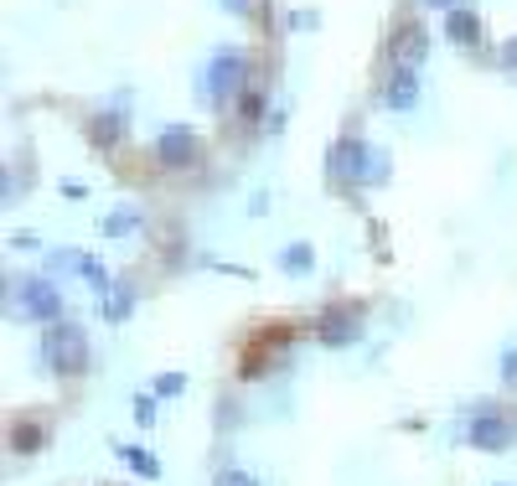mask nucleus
Masks as SVG:
<instances>
[{
    "instance_id": "1",
    "label": "nucleus",
    "mask_w": 517,
    "mask_h": 486,
    "mask_svg": "<svg viewBox=\"0 0 517 486\" xmlns=\"http://www.w3.org/2000/svg\"><path fill=\"white\" fill-rule=\"evenodd\" d=\"M42 362L57 373V378H78V373H88V337H83V326L78 321H57V326H47L42 331Z\"/></svg>"
},
{
    "instance_id": "2",
    "label": "nucleus",
    "mask_w": 517,
    "mask_h": 486,
    "mask_svg": "<svg viewBox=\"0 0 517 486\" xmlns=\"http://www.w3.org/2000/svg\"><path fill=\"white\" fill-rule=\"evenodd\" d=\"M6 306H16L26 321H42V326L63 321V295H57V285L42 280V275H11L6 280Z\"/></svg>"
},
{
    "instance_id": "3",
    "label": "nucleus",
    "mask_w": 517,
    "mask_h": 486,
    "mask_svg": "<svg viewBox=\"0 0 517 486\" xmlns=\"http://www.w3.org/2000/svg\"><path fill=\"white\" fill-rule=\"evenodd\" d=\"M197 88H202V99L218 104V109L233 104L243 88H249V57H243L238 47H223V52L202 68V83H197Z\"/></svg>"
},
{
    "instance_id": "4",
    "label": "nucleus",
    "mask_w": 517,
    "mask_h": 486,
    "mask_svg": "<svg viewBox=\"0 0 517 486\" xmlns=\"http://www.w3.org/2000/svg\"><path fill=\"white\" fill-rule=\"evenodd\" d=\"M466 440L476 445V450H486V455H497V450H507L512 440H517V424L497 409V404H476L471 409V424H466Z\"/></svg>"
},
{
    "instance_id": "5",
    "label": "nucleus",
    "mask_w": 517,
    "mask_h": 486,
    "mask_svg": "<svg viewBox=\"0 0 517 486\" xmlns=\"http://www.w3.org/2000/svg\"><path fill=\"white\" fill-rule=\"evenodd\" d=\"M156 161L161 166H192L197 161V130L192 125H166L156 135Z\"/></svg>"
},
{
    "instance_id": "6",
    "label": "nucleus",
    "mask_w": 517,
    "mask_h": 486,
    "mask_svg": "<svg viewBox=\"0 0 517 486\" xmlns=\"http://www.w3.org/2000/svg\"><path fill=\"white\" fill-rule=\"evenodd\" d=\"M316 337H321V347H352V342H362V311H357V306L326 311V316L316 321Z\"/></svg>"
},
{
    "instance_id": "7",
    "label": "nucleus",
    "mask_w": 517,
    "mask_h": 486,
    "mask_svg": "<svg viewBox=\"0 0 517 486\" xmlns=\"http://www.w3.org/2000/svg\"><path fill=\"white\" fill-rule=\"evenodd\" d=\"M424 57H430V37H424V26H399V32L388 37V63L393 68H419Z\"/></svg>"
},
{
    "instance_id": "8",
    "label": "nucleus",
    "mask_w": 517,
    "mask_h": 486,
    "mask_svg": "<svg viewBox=\"0 0 517 486\" xmlns=\"http://www.w3.org/2000/svg\"><path fill=\"white\" fill-rule=\"evenodd\" d=\"M383 104L399 109V114L414 109V104H419V73H414V68H393L388 83H383Z\"/></svg>"
},
{
    "instance_id": "9",
    "label": "nucleus",
    "mask_w": 517,
    "mask_h": 486,
    "mask_svg": "<svg viewBox=\"0 0 517 486\" xmlns=\"http://www.w3.org/2000/svg\"><path fill=\"white\" fill-rule=\"evenodd\" d=\"M362 161H368V145H362L357 135L331 145V171H337L342 181H362Z\"/></svg>"
},
{
    "instance_id": "10",
    "label": "nucleus",
    "mask_w": 517,
    "mask_h": 486,
    "mask_svg": "<svg viewBox=\"0 0 517 486\" xmlns=\"http://www.w3.org/2000/svg\"><path fill=\"white\" fill-rule=\"evenodd\" d=\"M445 32H450L455 47H481V21H476L471 11H461V6L445 16Z\"/></svg>"
},
{
    "instance_id": "11",
    "label": "nucleus",
    "mask_w": 517,
    "mask_h": 486,
    "mask_svg": "<svg viewBox=\"0 0 517 486\" xmlns=\"http://www.w3.org/2000/svg\"><path fill=\"white\" fill-rule=\"evenodd\" d=\"M140 207H130V202H119L109 218H104V238H130V233H140Z\"/></svg>"
},
{
    "instance_id": "12",
    "label": "nucleus",
    "mask_w": 517,
    "mask_h": 486,
    "mask_svg": "<svg viewBox=\"0 0 517 486\" xmlns=\"http://www.w3.org/2000/svg\"><path fill=\"white\" fill-rule=\"evenodd\" d=\"M114 455H119V461H125L130 471H140L145 481H156V476H161V461H156L150 450H140V445H114Z\"/></svg>"
},
{
    "instance_id": "13",
    "label": "nucleus",
    "mask_w": 517,
    "mask_h": 486,
    "mask_svg": "<svg viewBox=\"0 0 517 486\" xmlns=\"http://www.w3.org/2000/svg\"><path fill=\"white\" fill-rule=\"evenodd\" d=\"M119 130H125V114H119V109H104V114H94V125H88L94 145H104V150L119 140Z\"/></svg>"
},
{
    "instance_id": "14",
    "label": "nucleus",
    "mask_w": 517,
    "mask_h": 486,
    "mask_svg": "<svg viewBox=\"0 0 517 486\" xmlns=\"http://www.w3.org/2000/svg\"><path fill=\"white\" fill-rule=\"evenodd\" d=\"M130 311H135V285H114V290L104 295V321H114V326H119Z\"/></svg>"
},
{
    "instance_id": "15",
    "label": "nucleus",
    "mask_w": 517,
    "mask_h": 486,
    "mask_svg": "<svg viewBox=\"0 0 517 486\" xmlns=\"http://www.w3.org/2000/svg\"><path fill=\"white\" fill-rule=\"evenodd\" d=\"M311 264H316L311 243H290V249H280V269H285V275H306Z\"/></svg>"
},
{
    "instance_id": "16",
    "label": "nucleus",
    "mask_w": 517,
    "mask_h": 486,
    "mask_svg": "<svg viewBox=\"0 0 517 486\" xmlns=\"http://www.w3.org/2000/svg\"><path fill=\"white\" fill-rule=\"evenodd\" d=\"M11 445H16L21 455L42 450V424H32V419H16V424H11Z\"/></svg>"
},
{
    "instance_id": "17",
    "label": "nucleus",
    "mask_w": 517,
    "mask_h": 486,
    "mask_svg": "<svg viewBox=\"0 0 517 486\" xmlns=\"http://www.w3.org/2000/svg\"><path fill=\"white\" fill-rule=\"evenodd\" d=\"M388 171H393V161L383 156V150H373V145H368V161H362V181L373 187V181H388Z\"/></svg>"
},
{
    "instance_id": "18",
    "label": "nucleus",
    "mask_w": 517,
    "mask_h": 486,
    "mask_svg": "<svg viewBox=\"0 0 517 486\" xmlns=\"http://www.w3.org/2000/svg\"><path fill=\"white\" fill-rule=\"evenodd\" d=\"M150 393H156V399H181V393H187V373H161Z\"/></svg>"
},
{
    "instance_id": "19",
    "label": "nucleus",
    "mask_w": 517,
    "mask_h": 486,
    "mask_svg": "<svg viewBox=\"0 0 517 486\" xmlns=\"http://www.w3.org/2000/svg\"><path fill=\"white\" fill-rule=\"evenodd\" d=\"M130 409H135V424H140V430H150V424H156V393H135Z\"/></svg>"
},
{
    "instance_id": "20",
    "label": "nucleus",
    "mask_w": 517,
    "mask_h": 486,
    "mask_svg": "<svg viewBox=\"0 0 517 486\" xmlns=\"http://www.w3.org/2000/svg\"><path fill=\"white\" fill-rule=\"evenodd\" d=\"M212 486H259L249 471H218V481H212Z\"/></svg>"
},
{
    "instance_id": "21",
    "label": "nucleus",
    "mask_w": 517,
    "mask_h": 486,
    "mask_svg": "<svg viewBox=\"0 0 517 486\" xmlns=\"http://www.w3.org/2000/svg\"><path fill=\"white\" fill-rule=\"evenodd\" d=\"M259 109H264V94H249V99H243V125H259Z\"/></svg>"
},
{
    "instance_id": "22",
    "label": "nucleus",
    "mask_w": 517,
    "mask_h": 486,
    "mask_svg": "<svg viewBox=\"0 0 517 486\" xmlns=\"http://www.w3.org/2000/svg\"><path fill=\"white\" fill-rule=\"evenodd\" d=\"M316 21H321L316 11H295V16H290V32H311Z\"/></svg>"
},
{
    "instance_id": "23",
    "label": "nucleus",
    "mask_w": 517,
    "mask_h": 486,
    "mask_svg": "<svg viewBox=\"0 0 517 486\" xmlns=\"http://www.w3.org/2000/svg\"><path fill=\"white\" fill-rule=\"evenodd\" d=\"M502 68H512V73H517V37H507V42H502Z\"/></svg>"
},
{
    "instance_id": "24",
    "label": "nucleus",
    "mask_w": 517,
    "mask_h": 486,
    "mask_svg": "<svg viewBox=\"0 0 517 486\" xmlns=\"http://www.w3.org/2000/svg\"><path fill=\"white\" fill-rule=\"evenodd\" d=\"M502 378H507V383H517V347L502 357Z\"/></svg>"
},
{
    "instance_id": "25",
    "label": "nucleus",
    "mask_w": 517,
    "mask_h": 486,
    "mask_svg": "<svg viewBox=\"0 0 517 486\" xmlns=\"http://www.w3.org/2000/svg\"><path fill=\"white\" fill-rule=\"evenodd\" d=\"M223 11H233V16H243V11H249V0H223Z\"/></svg>"
},
{
    "instance_id": "26",
    "label": "nucleus",
    "mask_w": 517,
    "mask_h": 486,
    "mask_svg": "<svg viewBox=\"0 0 517 486\" xmlns=\"http://www.w3.org/2000/svg\"><path fill=\"white\" fill-rule=\"evenodd\" d=\"M424 6H435V11H455V0H424Z\"/></svg>"
}]
</instances>
